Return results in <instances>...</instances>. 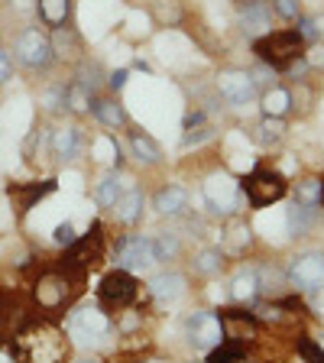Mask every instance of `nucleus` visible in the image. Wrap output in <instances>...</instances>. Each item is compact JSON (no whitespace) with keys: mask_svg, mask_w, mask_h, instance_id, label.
I'll return each instance as SVG.
<instances>
[{"mask_svg":"<svg viewBox=\"0 0 324 363\" xmlns=\"http://www.w3.org/2000/svg\"><path fill=\"white\" fill-rule=\"evenodd\" d=\"M204 201L218 214H234L240 204V182H234L227 172H214L204 182Z\"/></svg>","mask_w":324,"mask_h":363,"instance_id":"nucleus-10","label":"nucleus"},{"mask_svg":"<svg viewBox=\"0 0 324 363\" xmlns=\"http://www.w3.org/2000/svg\"><path fill=\"white\" fill-rule=\"evenodd\" d=\"M259 295V279H257V269H240L230 279V298L234 302H253Z\"/></svg>","mask_w":324,"mask_h":363,"instance_id":"nucleus-23","label":"nucleus"},{"mask_svg":"<svg viewBox=\"0 0 324 363\" xmlns=\"http://www.w3.org/2000/svg\"><path fill=\"white\" fill-rule=\"evenodd\" d=\"M36 10L43 16L45 26H65L72 16V0H36Z\"/></svg>","mask_w":324,"mask_h":363,"instance_id":"nucleus-24","label":"nucleus"},{"mask_svg":"<svg viewBox=\"0 0 324 363\" xmlns=\"http://www.w3.org/2000/svg\"><path fill=\"white\" fill-rule=\"evenodd\" d=\"M208 363H247V344L220 340L218 347L208 350Z\"/></svg>","mask_w":324,"mask_h":363,"instance_id":"nucleus-27","label":"nucleus"},{"mask_svg":"<svg viewBox=\"0 0 324 363\" xmlns=\"http://www.w3.org/2000/svg\"><path fill=\"white\" fill-rule=\"evenodd\" d=\"M318 198H321V182H318V179H305L302 185H298V198H295V201L318 204Z\"/></svg>","mask_w":324,"mask_h":363,"instance_id":"nucleus-40","label":"nucleus"},{"mask_svg":"<svg viewBox=\"0 0 324 363\" xmlns=\"http://www.w3.org/2000/svg\"><path fill=\"white\" fill-rule=\"evenodd\" d=\"M13 360L16 363H65L68 360V340L65 331L52 321L30 318L23 331L13 340Z\"/></svg>","mask_w":324,"mask_h":363,"instance_id":"nucleus-1","label":"nucleus"},{"mask_svg":"<svg viewBox=\"0 0 324 363\" xmlns=\"http://www.w3.org/2000/svg\"><path fill=\"white\" fill-rule=\"evenodd\" d=\"M68 328L75 334H82V337H101V334L111 331V318L98 308H78L68 318Z\"/></svg>","mask_w":324,"mask_h":363,"instance_id":"nucleus-17","label":"nucleus"},{"mask_svg":"<svg viewBox=\"0 0 324 363\" xmlns=\"http://www.w3.org/2000/svg\"><path fill=\"white\" fill-rule=\"evenodd\" d=\"M143 191L140 189H130V191H121V198L113 201V214H117V220L121 224H136L140 220V214H143Z\"/></svg>","mask_w":324,"mask_h":363,"instance_id":"nucleus-21","label":"nucleus"},{"mask_svg":"<svg viewBox=\"0 0 324 363\" xmlns=\"http://www.w3.org/2000/svg\"><path fill=\"white\" fill-rule=\"evenodd\" d=\"M315 208L318 204H302V201H295L292 208H289V234H305L311 227V220H315Z\"/></svg>","mask_w":324,"mask_h":363,"instance_id":"nucleus-28","label":"nucleus"},{"mask_svg":"<svg viewBox=\"0 0 324 363\" xmlns=\"http://www.w3.org/2000/svg\"><path fill=\"white\" fill-rule=\"evenodd\" d=\"M237 16H240V26L247 36H266L272 23V7L269 0H240L237 4Z\"/></svg>","mask_w":324,"mask_h":363,"instance_id":"nucleus-16","label":"nucleus"},{"mask_svg":"<svg viewBox=\"0 0 324 363\" xmlns=\"http://www.w3.org/2000/svg\"><path fill=\"white\" fill-rule=\"evenodd\" d=\"M185 337L195 350H211L224 340V331H220V318L214 311H191L185 318Z\"/></svg>","mask_w":324,"mask_h":363,"instance_id":"nucleus-8","label":"nucleus"},{"mask_svg":"<svg viewBox=\"0 0 324 363\" xmlns=\"http://www.w3.org/2000/svg\"><path fill=\"white\" fill-rule=\"evenodd\" d=\"M150 363H162V360H150Z\"/></svg>","mask_w":324,"mask_h":363,"instance_id":"nucleus-51","label":"nucleus"},{"mask_svg":"<svg viewBox=\"0 0 324 363\" xmlns=\"http://www.w3.org/2000/svg\"><path fill=\"white\" fill-rule=\"evenodd\" d=\"M305 62H308V68H324V45H315V49L305 55Z\"/></svg>","mask_w":324,"mask_h":363,"instance_id":"nucleus-43","label":"nucleus"},{"mask_svg":"<svg viewBox=\"0 0 324 363\" xmlns=\"http://www.w3.org/2000/svg\"><path fill=\"white\" fill-rule=\"evenodd\" d=\"M117 198H121V179L111 172V175H104V179L94 185V201L104 204V208H113Z\"/></svg>","mask_w":324,"mask_h":363,"instance_id":"nucleus-30","label":"nucleus"},{"mask_svg":"<svg viewBox=\"0 0 324 363\" xmlns=\"http://www.w3.org/2000/svg\"><path fill=\"white\" fill-rule=\"evenodd\" d=\"M185 289L189 286H185V276H181V272H159L150 282V295L156 302H175V298L185 295Z\"/></svg>","mask_w":324,"mask_h":363,"instance_id":"nucleus-18","label":"nucleus"},{"mask_svg":"<svg viewBox=\"0 0 324 363\" xmlns=\"http://www.w3.org/2000/svg\"><path fill=\"white\" fill-rule=\"evenodd\" d=\"M272 13H279L282 20H298L302 16V0H269Z\"/></svg>","mask_w":324,"mask_h":363,"instance_id":"nucleus-39","label":"nucleus"},{"mask_svg":"<svg viewBox=\"0 0 324 363\" xmlns=\"http://www.w3.org/2000/svg\"><path fill=\"white\" fill-rule=\"evenodd\" d=\"M295 33L302 36V43H315L324 36V16H298V26Z\"/></svg>","mask_w":324,"mask_h":363,"instance_id":"nucleus-34","label":"nucleus"},{"mask_svg":"<svg viewBox=\"0 0 324 363\" xmlns=\"http://www.w3.org/2000/svg\"><path fill=\"white\" fill-rule=\"evenodd\" d=\"M78 363H98V360H78Z\"/></svg>","mask_w":324,"mask_h":363,"instance_id":"nucleus-50","label":"nucleus"},{"mask_svg":"<svg viewBox=\"0 0 324 363\" xmlns=\"http://www.w3.org/2000/svg\"><path fill=\"white\" fill-rule=\"evenodd\" d=\"M257 279H259V292H279V286L286 282V272L266 266V269L257 272Z\"/></svg>","mask_w":324,"mask_h":363,"instance_id":"nucleus-37","label":"nucleus"},{"mask_svg":"<svg viewBox=\"0 0 324 363\" xmlns=\"http://www.w3.org/2000/svg\"><path fill=\"white\" fill-rule=\"evenodd\" d=\"M156 263V247H152V237L143 234H133V237H123L117 243V269H150Z\"/></svg>","mask_w":324,"mask_h":363,"instance_id":"nucleus-11","label":"nucleus"},{"mask_svg":"<svg viewBox=\"0 0 324 363\" xmlns=\"http://www.w3.org/2000/svg\"><path fill=\"white\" fill-rule=\"evenodd\" d=\"M65 107L72 113H88L91 111V91L84 88V84H78V82H72L65 88Z\"/></svg>","mask_w":324,"mask_h":363,"instance_id":"nucleus-29","label":"nucleus"},{"mask_svg":"<svg viewBox=\"0 0 324 363\" xmlns=\"http://www.w3.org/2000/svg\"><path fill=\"white\" fill-rule=\"evenodd\" d=\"M0 363H16L13 357H7V354H0Z\"/></svg>","mask_w":324,"mask_h":363,"instance_id":"nucleus-48","label":"nucleus"},{"mask_svg":"<svg viewBox=\"0 0 324 363\" xmlns=\"http://www.w3.org/2000/svg\"><path fill=\"white\" fill-rule=\"evenodd\" d=\"M286 279L295 289H318L324 282V253H302L286 269Z\"/></svg>","mask_w":324,"mask_h":363,"instance_id":"nucleus-13","label":"nucleus"},{"mask_svg":"<svg viewBox=\"0 0 324 363\" xmlns=\"http://www.w3.org/2000/svg\"><path fill=\"white\" fill-rule=\"evenodd\" d=\"M318 204H321V208H324V182H321V198H318Z\"/></svg>","mask_w":324,"mask_h":363,"instance_id":"nucleus-49","label":"nucleus"},{"mask_svg":"<svg viewBox=\"0 0 324 363\" xmlns=\"http://www.w3.org/2000/svg\"><path fill=\"white\" fill-rule=\"evenodd\" d=\"M152 13H156L159 23H169V26H175V23L181 20V4H179V0H156Z\"/></svg>","mask_w":324,"mask_h":363,"instance_id":"nucleus-36","label":"nucleus"},{"mask_svg":"<svg viewBox=\"0 0 324 363\" xmlns=\"http://www.w3.org/2000/svg\"><path fill=\"white\" fill-rule=\"evenodd\" d=\"M218 91H220V98H224L227 104L243 107V104H250V101L257 98V82L250 78V72H237V68H230V72H220L218 75Z\"/></svg>","mask_w":324,"mask_h":363,"instance_id":"nucleus-14","label":"nucleus"},{"mask_svg":"<svg viewBox=\"0 0 324 363\" xmlns=\"http://www.w3.org/2000/svg\"><path fill=\"white\" fill-rule=\"evenodd\" d=\"M10 72H13V62H10V55L0 49V84H7Z\"/></svg>","mask_w":324,"mask_h":363,"instance_id":"nucleus-44","label":"nucleus"},{"mask_svg":"<svg viewBox=\"0 0 324 363\" xmlns=\"http://www.w3.org/2000/svg\"><path fill=\"white\" fill-rule=\"evenodd\" d=\"M240 191H247V198L257 208H263V204H272L279 201L282 195L289 191V182L282 172H276V169H253V172L247 175V179L240 182Z\"/></svg>","mask_w":324,"mask_h":363,"instance_id":"nucleus-5","label":"nucleus"},{"mask_svg":"<svg viewBox=\"0 0 324 363\" xmlns=\"http://www.w3.org/2000/svg\"><path fill=\"white\" fill-rule=\"evenodd\" d=\"M82 286H84V276H72V272L55 266V269H45L36 276V282H33V302L43 311H62L72 305V298L82 292Z\"/></svg>","mask_w":324,"mask_h":363,"instance_id":"nucleus-2","label":"nucleus"},{"mask_svg":"<svg viewBox=\"0 0 324 363\" xmlns=\"http://www.w3.org/2000/svg\"><path fill=\"white\" fill-rule=\"evenodd\" d=\"M127 78H130V72H127V68H117V72H113V75H111V88H113V91H121L123 84H127Z\"/></svg>","mask_w":324,"mask_h":363,"instance_id":"nucleus-45","label":"nucleus"},{"mask_svg":"<svg viewBox=\"0 0 324 363\" xmlns=\"http://www.w3.org/2000/svg\"><path fill=\"white\" fill-rule=\"evenodd\" d=\"M30 321V305L20 292L4 289L0 292V344H10L16 334L23 331V325Z\"/></svg>","mask_w":324,"mask_h":363,"instance_id":"nucleus-9","label":"nucleus"},{"mask_svg":"<svg viewBox=\"0 0 324 363\" xmlns=\"http://www.w3.org/2000/svg\"><path fill=\"white\" fill-rule=\"evenodd\" d=\"M282 136H286V123H282V117H263V123L257 127V140L263 146L282 143Z\"/></svg>","mask_w":324,"mask_h":363,"instance_id":"nucleus-31","label":"nucleus"},{"mask_svg":"<svg viewBox=\"0 0 324 363\" xmlns=\"http://www.w3.org/2000/svg\"><path fill=\"white\" fill-rule=\"evenodd\" d=\"M191 263H195L198 276H214V272H220V266H224V253L214 250V247H208V250H201Z\"/></svg>","mask_w":324,"mask_h":363,"instance_id":"nucleus-32","label":"nucleus"},{"mask_svg":"<svg viewBox=\"0 0 324 363\" xmlns=\"http://www.w3.org/2000/svg\"><path fill=\"white\" fill-rule=\"evenodd\" d=\"M101 259H104V227H101V220H94L88 234L78 237L72 247H65V253L59 259V269L72 272V276H84Z\"/></svg>","mask_w":324,"mask_h":363,"instance_id":"nucleus-4","label":"nucleus"},{"mask_svg":"<svg viewBox=\"0 0 324 363\" xmlns=\"http://www.w3.org/2000/svg\"><path fill=\"white\" fill-rule=\"evenodd\" d=\"M16 59L23 62L26 68H49L55 59V49H52V39L45 36L43 30H36V26H30V30H23L20 36H16V45H13Z\"/></svg>","mask_w":324,"mask_h":363,"instance_id":"nucleus-6","label":"nucleus"},{"mask_svg":"<svg viewBox=\"0 0 324 363\" xmlns=\"http://www.w3.org/2000/svg\"><path fill=\"white\" fill-rule=\"evenodd\" d=\"M52 49H55V55H72V52H78V36H75V30H72V26H55Z\"/></svg>","mask_w":324,"mask_h":363,"instance_id":"nucleus-33","label":"nucleus"},{"mask_svg":"<svg viewBox=\"0 0 324 363\" xmlns=\"http://www.w3.org/2000/svg\"><path fill=\"white\" fill-rule=\"evenodd\" d=\"M52 240H55V243H59V247H72V243H75V240H78V234H75V227L68 224V220H65V224H59V227H55V234H52Z\"/></svg>","mask_w":324,"mask_h":363,"instance_id":"nucleus-42","label":"nucleus"},{"mask_svg":"<svg viewBox=\"0 0 324 363\" xmlns=\"http://www.w3.org/2000/svg\"><path fill=\"white\" fill-rule=\"evenodd\" d=\"M218 318H220V331H224V340H234V344H253V340L259 337V318L250 315V311L224 308Z\"/></svg>","mask_w":324,"mask_h":363,"instance_id":"nucleus-12","label":"nucleus"},{"mask_svg":"<svg viewBox=\"0 0 324 363\" xmlns=\"http://www.w3.org/2000/svg\"><path fill=\"white\" fill-rule=\"evenodd\" d=\"M315 311H318V315L324 318V292H321V295H318V298H315Z\"/></svg>","mask_w":324,"mask_h":363,"instance_id":"nucleus-47","label":"nucleus"},{"mask_svg":"<svg viewBox=\"0 0 324 363\" xmlns=\"http://www.w3.org/2000/svg\"><path fill=\"white\" fill-rule=\"evenodd\" d=\"M152 247H156V259H169L179 253V237L175 234H159L152 237Z\"/></svg>","mask_w":324,"mask_h":363,"instance_id":"nucleus-38","label":"nucleus"},{"mask_svg":"<svg viewBox=\"0 0 324 363\" xmlns=\"http://www.w3.org/2000/svg\"><path fill=\"white\" fill-rule=\"evenodd\" d=\"M49 150H52L55 159H75L78 152H82V133H78V127H59L52 130V136H49Z\"/></svg>","mask_w":324,"mask_h":363,"instance_id":"nucleus-20","label":"nucleus"},{"mask_svg":"<svg viewBox=\"0 0 324 363\" xmlns=\"http://www.w3.org/2000/svg\"><path fill=\"white\" fill-rule=\"evenodd\" d=\"M130 150H133V156L140 159V162H146V166H156L159 159H162L159 143L152 140V136L140 133V130H133V133H130Z\"/></svg>","mask_w":324,"mask_h":363,"instance_id":"nucleus-25","label":"nucleus"},{"mask_svg":"<svg viewBox=\"0 0 324 363\" xmlns=\"http://www.w3.org/2000/svg\"><path fill=\"white\" fill-rule=\"evenodd\" d=\"M91 113H94V121L104 123V127H123L127 123V113H123V107L117 104L113 98H94L91 101Z\"/></svg>","mask_w":324,"mask_h":363,"instance_id":"nucleus-22","label":"nucleus"},{"mask_svg":"<svg viewBox=\"0 0 324 363\" xmlns=\"http://www.w3.org/2000/svg\"><path fill=\"white\" fill-rule=\"evenodd\" d=\"M292 111V91L289 88H269L263 94V113L266 117H286Z\"/></svg>","mask_w":324,"mask_h":363,"instance_id":"nucleus-26","label":"nucleus"},{"mask_svg":"<svg viewBox=\"0 0 324 363\" xmlns=\"http://www.w3.org/2000/svg\"><path fill=\"white\" fill-rule=\"evenodd\" d=\"M136 292H140V286H136L133 272H127V269L107 272L104 279H101V286H98L101 305H104V308H113V311L133 305L136 302Z\"/></svg>","mask_w":324,"mask_h":363,"instance_id":"nucleus-7","label":"nucleus"},{"mask_svg":"<svg viewBox=\"0 0 324 363\" xmlns=\"http://www.w3.org/2000/svg\"><path fill=\"white\" fill-rule=\"evenodd\" d=\"M152 208L159 214H169V218H179L185 208H189V191L181 189V185H162L152 198Z\"/></svg>","mask_w":324,"mask_h":363,"instance_id":"nucleus-19","label":"nucleus"},{"mask_svg":"<svg viewBox=\"0 0 324 363\" xmlns=\"http://www.w3.org/2000/svg\"><path fill=\"white\" fill-rule=\"evenodd\" d=\"M253 52L263 65H269L272 72H286L295 59L305 55V43L295 30H279V33H266L253 43Z\"/></svg>","mask_w":324,"mask_h":363,"instance_id":"nucleus-3","label":"nucleus"},{"mask_svg":"<svg viewBox=\"0 0 324 363\" xmlns=\"http://www.w3.org/2000/svg\"><path fill=\"white\" fill-rule=\"evenodd\" d=\"M201 123H208V121H204V111H189V117H185V130L201 127Z\"/></svg>","mask_w":324,"mask_h":363,"instance_id":"nucleus-46","label":"nucleus"},{"mask_svg":"<svg viewBox=\"0 0 324 363\" xmlns=\"http://www.w3.org/2000/svg\"><path fill=\"white\" fill-rule=\"evenodd\" d=\"M52 191H55V182L45 179V182H10L7 195H10V204H13L16 218H26L33 204L43 201V198L52 195Z\"/></svg>","mask_w":324,"mask_h":363,"instance_id":"nucleus-15","label":"nucleus"},{"mask_svg":"<svg viewBox=\"0 0 324 363\" xmlns=\"http://www.w3.org/2000/svg\"><path fill=\"white\" fill-rule=\"evenodd\" d=\"M211 136H214V127H211V123H201V127L185 130L181 146H198V143H204V140H211Z\"/></svg>","mask_w":324,"mask_h":363,"instance_id":"nucleus-41","label":"nucleus"},{"mask_svg":"<svg viewBox=\"0 0 324 363\" xmlns=\"http://www.w3.org/2000/svg\"><path fill=\"white\" fill-rule=\"evenodd\" d=\"M295 347H298V357H302L305 363H324V347L318 340H311L308 334H298V337H295Z\"/></svg>","mask_w":324,"mask_h":363,"instance_id":"nucleus-35","label":"nucleus"},{"mask_svg":"<svg viewBox=\"0 0 324 363\" xmlns=\"http://www.w3.org/2000/svg\"><path fill=\"white\" fill-rule=\"evenodd\" d=\"M321 347H324V340H321Z\"/></svg>","mask_w":324,"mask_h":363,"instance_id":"nucleus-52","label":"nucleus"}]
</instances>
